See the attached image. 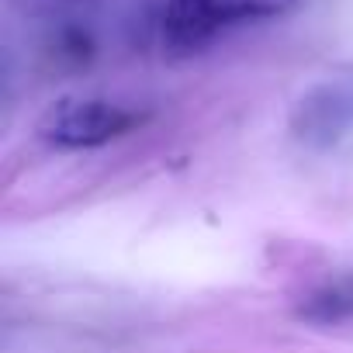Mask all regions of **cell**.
Segmentation results:
<instances>
[{"instance_id": "cell-1", "label": "cell", "mask_w": 353, "mask_h": 353, "mask_svg": "<svg viewBox=\"0 0 353 353\" xmlns=\"http://www.w3.org/2000/svg\"><path fill=\"white\" fill-rule=\"evenodd\" d=\"M142 111L104 101V97H63L39 118V139L56 149H97L139 128Z\"/></svg>"}, {"instance_id": "cell-2", "label": "cell", "mask_w": 353, "mask_h": 353, "mask_svg": "<svg viewBox=\"0 0 353 353\" xmlns=\"http://www.w3.org/2000/svg\"><path fill=\"white\" fill-rule=\"evenodd\" d=\"M291 132L308 145H332L353 132V80H325L312 87L291 111Z\"/></svg>"}, {"instance_id": "cell-3", "label": "cell", "mask_w": 353, "mask_h": 353, "mask_svg": "<svg viewBox=\"0 0 353 353\" xmlns=\"http://www.w3.org/2000/svg\"><path fill=\"white\" fill-rule=\"evenodd\" d=\"M219 8L222 0H166L163 35L176 52L201 49L219 35Z\"/></svg>"}, {"instance_id": "cell-4", "label": "cell", "mask_w": 353, "mask_h": 353, "mask_svg": "<svg viewBox=\"0 0 353 353\" xmlns=\"http://www.w3.org/2000/svg\"><path fill=\"white\" fill-rule=\"evenodd\" d=\"M301 319L308 322H343L353 319V277L329 281L301 305Z\"/></svg>"}, {"instance_id": "cell-5", "label": "cell", "mask_w": 353, "mask_h": 353, "mask_svg": "<svg viewBox=\"0 0 353 353\" xmlns=\"http://www.w3.org/2000/svg\"><path fill=\"white\" fill-rule=\"evenodd\" d=\"M301 0H222L219 8V32L236 28V25H250V21H267V18H281L291 14Z\"/></svg>"}]
</instances>
